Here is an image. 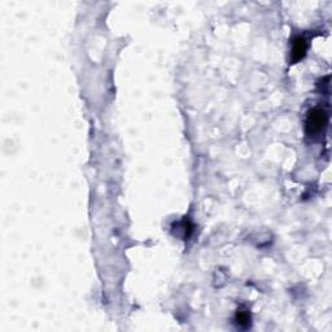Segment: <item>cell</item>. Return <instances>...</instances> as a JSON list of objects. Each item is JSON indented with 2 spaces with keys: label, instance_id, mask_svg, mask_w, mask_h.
Instances as JSON below:
<instances>
[{
  "label": "cell",
  "instance_id": "cell-1",
  "mask_svg": "<svg viewBox=\"0 0 332 332\" xmlns=\"http://www.w3.org/2000/svg\"><path fill=\"white\" fill-rule=\"evenodd\" d=\"M327 122H328V117L327 113L321 108H314L310 110L306 118V133L310 136L318 135L326 129Z\"/></svg>",
  "mask_w": 332,
  "mask_h": 332
},
{
  "label": "cell",
  "instance_id": "cell-2",
  "mask_svg": "<svg viewBox=\"0 0 332 332\" xmlns=\"http://www.w3.org/2000/svg\"><path fill=\"white\" fill-rule=\"evenodd\" d=\"M306 49H308V44H306L305 38L297 37L293 41L292 44V53H291V60L292 63H298L301 58H304V56L306 55Z\"/></svg>",
  "mask_w": 332,
  "mask_h": 332
},
{
  "label": "cell",
  "instance_id": "cell-3",
  "mask_svg": "<svg viewBox=\"0 0 332 332\" xmlns=\"http://www.w3.org/2000/svg\"><path fill=\"white\" fill-rule=\"evenodd\" d=\"M236 323L240 327H244V328L251 326V313L248 310H237Z\"/></svg>",
  "mask_w": 332,
  "mask_h": 332
}]
</instances>
